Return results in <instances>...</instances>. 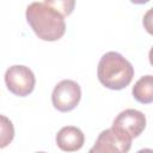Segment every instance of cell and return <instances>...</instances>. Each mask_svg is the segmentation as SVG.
<instances>
[{"mask_svg":"<svg viewBox=\"0 0 153 153\" xmlns=\"http://www.w3.org/2000/svg\"><path fill=\"white\" fill-rule=\"evenodd\" d=\"M32 31L42 41H59L66 32L65 17L49 1L31 2L25 12Z\"/></svg>","mask_w":153,"mask_h":153,"instance_id":"6da1fadb","label":"cell"},{"mask_svg":"<svg viewBox=\"0 0 153 153\" xmlns=\"http://www.w3.org/2000/svg\"><path fill=\"white\" fill-rule=\"evenodd\" d=\"M97 76L99 82L106 88L123 90L133 80L134 67L120 53L108 51L99 60Z\"/></svg>","mask_w":153,"mask_h":153,"instance_id":"7a4b0ae2","label":"cell"},{"mask_svg":"<svg viewBox=\"0 0 153 153\" xmlns=\"http://www.w3.org/2000/svg\"><path fill=\"white\" fill-rule=\"evenodd\" d=\"M5 84L11 93L18 97H25L33 91L36 78L29 67L14 65L7 68L5 73Z\"/></svg>","mask_w":153,"mask_h":153,"instance_id":"3957f363","label":"cell"},{"mask_svg":"<svg viewBox=\"0 0 153 153\" xmlns=\"http://www.w3.org/2000/svg\"><path fill=\"white\" fill-rule=\"evenodd\" d=\"M80 98L81 88L79 84L69 79L57 82L51 94V102L54 108L61 112L72 111L79 104Z\"/></svg>","mask_w":153,"mask_h":153,"instance_id":"277c9868","label":"cell"},{"mask_svg":"<svg viewBox=\"0 0 153 153\" xmlns=\"http://www.w3.org/2000/svg\"><path fill=\"white\" fill-rule=\"evenodd\" d=\"M131 146V139L112 127L103 130L93 147L90 149L92 153H128Z\"/></svg>","mask_w":153,"mask_h":153,"instance_id":"5b68a950","label":"cell"},{"mask_svg":"<svg viewBox=\"0 0 153 153\" xmlns=\"http://www.w3.org/2000/svg\"><path fill=\"white\" fill-rule=\"evenodd\" d=\"M146 127L145 115L136 109H127L120 112L114 120L112 128L129 136L131 140L137 137Z\"/></svg>","mask_w":153,"mask_h":153,"instance_id":"8992f818","label":"cell"},{"mask_svg":"<svg viewBox=\"0 0 153 153\" xmlns=\"http://www.w3.org/2000/svg\"><path fill=\"white\" fill-rule=\"evenodd\" d=\"M84 133L74 126H66L61 128L56 134V145L65 152L79 151L84 146Z\"/></svg>","mask_w":153,"mask_h":153,"instance_id":"52a82bcc","label":"cell"},{"mask_svg":"<svg viewBox=\"0 0 153 153\" xmlns=\"http://www.w3.org/2000/svg\"><path fill=\"white\" fill-rule=\"evenodd\" d=\"M133 97L142 104H151L153 102V76L145 75L141 76L131 90Z\"/></svg>","mask_w":153,"mask_h":153,"instance_id":"ba28073f","label":"cell"},{"mask_svg":"<svg viewBox=\"0 0 153 153\" xmlns=\"http://www.w3.org/2000/svg\"><path fill=\"white\" fill-rule=\"evenodd\" d=\"M14 137V127L10 118L0 115V148L7 147Z\"/></svg>","mask_w":153,"mask_h":153,"instance_id":"9c48e42d","label":"cell"},{"mask_svg":"<svg viewBox=\"0 0 153 153\" xmlns=\"http://www.w3.org/2000/svg\"><path fill=\"white\" fill-rule=\"evenodd\" d=\"M49 4L55 7L63 17H67L72 13L73 8H74V1H59V0H55V1H49Z\"/></svg>","mask_w":153,"mask_h":153,"instance_id":"30bf717a","label":"cell"},{"mask_svg":"<svg viewBox=\"0 0 153 153\" xmlns=\"http://www.w3.org/2000/svg\"><path fill=\"white\" fill-rule=\"evenodd\" d=\"M136 153H153V151L151 148H143V149H140L137 151Z\"/></svg>","mask_w":153,"mask_h":153,"instance_id":"8fae6325","label":"cell"},{"mask_svg":"<svg viewBox=\"0 0 153 153\" xmlns=\"http://www.w3.org/2000/svg\"><path fill=\"white\" fill-rule=\"evenodd\" d=\"M37 153H45V152H37Z\"/></svg>","mask_w":153,"mask_h":153,"instance_id":"7c38bea8","label":"cell"},{"mask_svg":"<svg viewBox=\"0 0 153 153\" xmlns=\"http://www.w3.org/2000/svg\"><path fill=\"white\" fill-rule=\"evenodd\" d=\"M88 153H92V152H90V151H88Z\"/></svg>","mask_w":153,"mask_h":153,"instance_id":"4fadbf2b","label":"cell"}]
</instances>
